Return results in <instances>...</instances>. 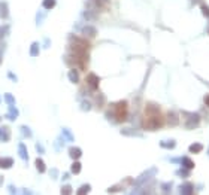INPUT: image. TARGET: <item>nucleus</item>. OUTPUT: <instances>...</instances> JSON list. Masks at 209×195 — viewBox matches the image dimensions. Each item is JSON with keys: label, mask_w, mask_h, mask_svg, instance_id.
I'll use <instances>...</instances> for the list:
<instances>
[{"label": "nucleus", "mask_w": 209, "mask_h": 195, "mask_svg": "<svg viewBox=\"0 0 209 195\" xmlns=\"http://www.w3.org/2000/svg\"><path fill=\"white\" fill-rule=\"evenodd\" d=\"M112 113L115 121L117 122H124L127 119V115H128V106H127V101H118L114 104V112H109Z\"/></svg>", "instance_id": "obj_1"}, {"label": "nucleus", "mask_w": 209, "mask_h": 195, "mask_svg": "<svg viewBox=\"0 0 209 195\" xmlns=\"http://www.w3.org/2000/svg\"><path fill=\"white\" fill-rule=\"evenodd\" d=\"M163 124H164V119L161 116V113L154 115V116H145L142 121V127L145 130H157V128H161Z\"/></svg>", "instance_id": "obj_2"}, {"label": "nucleus", "mask_w": 209, "mask_h": 195, "mask_svg": "<svg viewBox=\"0 0 209 195\" xmlns=\"http://www.w3.org/2000/svg\"><path fill=\"white\" fill-rule=\"evenodd\" d=\"M99 83H100V79L96 73H88L87 75V85L91 91H97L99 89Z\"/></svg>", "instance_id": "obj_3"}, {"label": "nucleus", "mask_w": 209, "mask_h": 195, "mask_svg": "<svg viewBox=\"0 0 209 195\" xmlns=\"http://www.w3.org/2000/svg\"><path fill=\"white\" fill-rule=\"evenodd\" d=\"M185 115H187V122H185L187 128H196L199 125L200 116L197 113H185Z\"/></svg>", "instance_id": "obj_4"}, {"label": "nucleus", "mask_w": 209, "mask_h": 195, "mask_svg": "<svg viewBox=\"0 0 209 195\" xmlns=\"http://www.w3.org/2000/svg\"><path fill=\"white\" fill-rule=\"evenodd\" d=\"M158 113H161V112H160V107L157 104L148 103L145 106V116H154V115H158Z\"/></svg>", "instance_id": "obj_5"}, {"label": "nucleus", "mask_w": 209, "mask_h": 195, "mask_svg": "<svg viewBox=\"0 0 209 195\" xmlns=\"http://www.w3.org/2000/svg\"><path fill=\"white\" fill-rule=\"evenodd\" d=\"M14 158L12 156H6V158H2L0 156V168H5V170H8V168H11V167H14Z\"/></svg>", "instance_id": "obj_6"}, {"label": "nucleus", "mask_w": 209, "mask_h": 195, "mask_svg": "<svg viewBox=\"0 0 209 195\" xmlns=\"http://www.w3.org/2000/svg\"><path fill=\"white\" fill-rule=\"evenodd\" d=\"M8 16H9L8 3H6V2H2V3H0V18H2V20H8Z\"/></svg>", "instance_id": "obj_7"}, {"label": "nucleus", "mask_w": 209, "mask_h": 195, "mask_svg": "<svg viewBox=\"0 0 209 195\" xmlns=\"http://www.w3.org/2000/svg\"><path fill=\"white\" fill-rule=\"evenodd\" d=\"M18 154L21 156V159L24 161H29V154H27V146L24 143H20L18 145Z\"/></svg>", "instance_id": "obj_8"}, {"label": "nucleus", "mask_w": 209, "mask_h": 195, "mask_svg": "<svg viewBox=\"0 0 209 195\" xmlns=\"http://www.w3.org/2000/svg\"><path fill=\"white\" fill-rule=\"evenodd\" d=\"M82 34L85 38H96V36H97V30H96L94 27H84Z\"/></svg>", "instance_id": "obj_9"}, {"label": "nucleus", "mask_w": 209, "mask_h": 195, "mask_svg": "<svg viewBox=\"0 0 209 195\" xmlns=\"http://www.w3.org/2000/svg\"><path fill=\"white\" fill-rule=\"evenodd\" d=\"M152 173H157V168H151L149 171H145L140 177H137V180H136V183H142V182H145L146 179H149L151 176H152Z\"/></svg>", "instance_id": "obj_10"}, {"label": "nucleus", "mask_w": 209, "mask_h": 195, "mask_svg": "<svg viewBox=\"0 0 209 195\" xmlns=\"http://www.w3.org/2000/svg\"><path fill=\"white\" fill-rule=\"evenodd\" d=\"M179 192L181 194H193L194 192V186L191 183H184V185H181Z\"/></svg>", "instance_id": "obj_11"}, {"label": "nucleus", "mask_w": 209, "mask_h": 195, "mask_svg": "<svg viewBox=\"0 0 209 195\" xmlns=\"http://www.w3.org/2000/svg\"><path fill=\"white\" fill-rule=\"evenodd\" d=\"M18 116V110H17V107L14 106V104H9V112H8V119H11V121H15Z\"/></svg>", "instance_id": "obj_12"}, {"label": "nucleus", "mask_w": 209, "mask_h": 195, "mask_svg": "<svg viewBox=\"0 0 209 195\" xmlns=\"http://www.w3.org/2000/svg\"><path fill=\"white\" fill-rule=\"evenodd\" d=\"M69 79H70V82H73V83H78V82H79V73H78L76 69H70V70H69Z\"/></svg>", "instance_id": "obj_13"}, {"label": "nucleus", "mask_w": 209, "mask_h": 195, "mask_svg": "<svg viewBox=\"0 0 209 195\" xmlns=\"http://www.w3.org/2000/svg\"><path fill=\"white\" fill-rule=\"evenodd\" d=\"M69 155H70V158H73V159H79L81 155H82V151L79 148H70L69 149Z\"/></svg>", "instance_id": "obj_14"}, {"label": "nucleus", "mask_w": 209, "mask_h": 195, "mask_svg": "<svg viewBox=\"0 0 209 195\" xmlns=\"http://www.w3.org/2000/svg\"><path fill=\"white\" fill-rule=\"evenodd\" d=\"M35 165H36V168H38V171H39V173H45V171H46V165H45V162H43V159H42V158H36Z\"/></svg>", "instance_id": "obj_15"}, {"label": "nucleus", "mask_w": 209, "mask_h": 195, "mask_svg": "<svg viewBox=\"0 0 209 195\" xmlns=\"http://www.w3.org/2000/svg\"><path fill=\"white\" fill-rule=\"evenodd\" d=\"M0 140L5 142V143L9 140V128H6V127H0Z\"/></svg>", "instance_id": "obj_16"}, {"label": "nucleus", "mask_w": 209, "mask_h": 195, "mask_svg": "<svg viewBox=\"0 0 209 195\" xmlns=\"http://www.w3.org/2000/svg\"><path fill=\"white\" fill-rule=\"evenodd\" d=\"M167 122L170 124V125H178V122H179V118L176 113H173V112H169L167 113Z\"/></svg>", "instance_id": "obj_17"}, {"label": "nucleus", "mask_w": 209, "mask_h": 195, "mask_svg": "<svg viewBox=\"0 0 209 195\" xmlns=\"http://www.w3.org/2000/svg\"><path fill=\"white\" fill-rule=\"evenodd\" d=\"M39 51H41L39 43H38V42H33L32 46H30V55H32V57H36V55H39Z\"/></svg>", "instance_id": "obj_18"}, {"label": "nucleus", "mask_w": 209, "mask_h": 195, "mask_svg": "<svg viewBox=\"0 0 209 195\" xmlns=\"http://www.w3.org/2000/svg\"><path fill=\"white\" fill-rule=\"evenodd\" d=\"M181 162L184 164V167L185 168H188V170H191V168H194V162L188 158V156H184V158H181Z\"/></svg>", "instance_id": "obj_19"}, {"label": "nucleus", "mask_w": 209, "mask_h": 195, "mask_svg": "<svg viewBox=\"0 0 209 195\" xmlns=\"http://www.w3.org/2000/svg\"><path fill=\"white\" fill-rule=\"evenodd\" d=\"M202 149H203V145H202V143H193V145L190 146L188 151H190L191 154H199Z\"/></svg>", "instance_id": "obj_20"}, {"label": "nucleus", "mask_w": 209, "mask_h": 195, "mask_svg": "<svg viewBox=\"0 0 209 195\" xmlns=\"http://www.w3.org/2000/svg\"><path fill=\"white\" fill-rule=\"evenodd\" d=\"M81 168H82V165H81V162L75 159V162H73V164H72V167H70V170H72V173H73V174H79V171H81Z\"/></svg>", "instance_id": "obj_21"}, {"label": "nucleus", "mask_w": 209, "mask_h": 195, "mask_svg": "<svg viewBox=\"0 0 209 195\" xmlns=\"http://www.w3.org/2000/svg\"><path fill=\"white\" fill-rule=\"evenodd\" d=\"M55 4H57L55 0H43V2H42V6H43L45 9H52Z\"/></svg>", "instance_id": "obj_22"}, {"label": "nucleus", "mask_w": 209, "mask_h": 195, "mask_svg": "<svg viewBox=\"0 0 209 195\" xmlns=\"http://www.w3.org/2000/svg\"><path fill=\"white\" fill-rule=\"evenodd\" d=\"M160 146H161V148H169V149H172V148H175V146H176V142H175V140H169V142H160Z\"/></svg>", "instance_id": "obj_23"}, {"label": "nucleus", "mask_w": 209, "mask_h": 195, "mask_svg": "<svg viewBox=\"0 0 209 195\" xmlns=\"http://www.w3.org/2000/svg\"><path fill=\"white\" fill-rule=\"evenodd\" d=\"M21 134L24 136V137H27V139H30L32 137V131L29 130V127H26V125H23L21 127Z\"/></svg>", "instance_id": "obj_24"}, {"label": "nucleus", "mask_w": 209, "mask_h": 195, "mask_svg": "<svg viewBox=\"0 0 209 195\" xmlns=\"http://www.w3.org/2000/svg\"><path fill=\"white\" fill-rule=\"evenodd\" d=\"M63 136L66 137V140H69V142H73V134L67 130V128H63Z\"/></svg>", "instance_id": "obj_25"}, {"label": "nucleus", "mask_w": 209, "mask_h": 195, "mask_svg": "<svg viewBox=\"0 0 209 195\" xmlns=\"http://www.w3.org/2000/svg\"><path fill=\"white\" fill-rule=\"evenodd\" d=\"M172 186H173L172 182H166V183L161 185V191H163V192H170V191H172Z\"/></svg>", "instance_id": "obj_26"}, {"label": "nucleus", "mask_w": 209, "mask_h": 195, "mask_svg": "<svg viewBox=\"0 0 209 195\" xmlns=\"http://www.w3.org/2000/svg\"><path fill=\"white\" fill-rule=\"evenodd\" d=\"M91 191V188H90V185H82L79 189H78V194L79 195H82V194H88Z\"/></svg>", "instance_id": "obj_27"}, {"label": "nucleus", "mask_w": 209, "mask_h": 195, "mask_svg": "<svg viewBox=\"0 0 209 195\" xmlns=\"http://www.w3.org/2000/svg\"><path fill=\"white\" fill-rule=\"evenodd\" d=\"M5 101H6L8 104H14V103H15V97H14L12 94H5Z\"/></svg>", "instance_id": "obj_28"}, {"label": "nucleus", "mask_w": 209, "mask_h": 195, "mask_svg": "<svg viewBox=\"0 0 209 195\" xmlns=\"http://www.w3.org/2000/svg\"><path fill=\"white\" fill-rule=\"evenodd\" d=\"M72 192H73V189H72L70 185H64L61 188V194H72Z\"/></svg>", "instance_id": "obj_29"}, {"label": "nucleus", "mask_w": 209, "mask_h": 195, "mask_svg": "<svg viewBox=\"0 0 209 195\" xmlns=\"http://www.w3.org/2000/svg\"><path fill=\"white\" fill-rule=\"evenodd\" d=\"M81 109H82V110H85V112L91 109V104H90V101H88V100H84L82 103H81Z\"/></svg>", "instance_id": "obj_30"}, {"label": "nucleus", "mask_w": 209, "mask_h": 195, "mask_svg": "<svg viewBox=\"0 0 209 195\" xmlns=\"http://www.w3.org/2000/svg\"><path fill=\"white\" fill-rule=\"evenodd\" d=\"M105 104V97L102 94H97V107H102Z\"/></svg>", "instance_id": "obj_31"}, {"label": "nucleus", "mask_w": 209, "mask_h": 195, "mask_svg": "<svg viewBox=\"0 0 209 195\" xmlns=\"http://www.w3.org/2000/svg\"><path fill=\"white\" fill-rule=\"evenodd\" d=\"M176 174L181 176V177H188V176H190V171H188V168H187V170H178Z\"/></svg>", "instance_id": "obj_32"}, {"label": "nucleus", "mask_w": 209, "mask_h": 195, "mask_svg": "<svg viewBox=\"0 0 209 195\" xmlns=\"http://www.w3.org/2000/svg\"><path fill=\"white\" fill-rule=\"evenodd\" d=\"M8 30H9V26H3V27H0V39H2L3 36L8 34Z\"/></svg>", "instance_id": "obj_33"}, {"label": "nucleus", "mask_w": 209, "mask_h": 195, "mask_svg": "<svg viewBox=\"0 0 209 195\" xmlns=\"http://www.w3.org/2000/svg\"><path fill=\"white\" fill-rule=\"evenodd\" d=\"M84 16H85V18H88V20H96V15H94L93 12H88V10L84 14Z\"/></svg>", "instance_id": "obj_34"}, {"label": "nucleus", "mask_w": 209, "mask_h": 195, "mask_svg": "<svg viewBox=\"0 0 209 195\" xmlns=\"http://www.w3.org/2000/svg\"><path fill=\"white\" fill-rule=\"evenodd\" d=\"M202 12H203L205 16H208L209 18V8L206 6V4H202Z\"/></svg>", "instance_id": "obj_35"}, {"label": "nucleus", "mask_w": 209, "mask_h": 195, "mask_svg": "<svg viewBox=\"0 0 209 195\" xmlns=\"http://www.w3.org/2000/svg\"><path fill=\"white\" fill-rule=\"evenodd\" d=\"M121 189H123L121 186H115V188H109L108 192H117V191H121Z\"/></svg>", "instance_id": "obj_36"}, {"label": "nucleus", "mask_w": 209, "mask_h": 195, "mask_svg": "<svg viewBox=\"0 0 209 195\" xmlns=\"http://www.w3.org/2000/svg\"><path fill=\"white\" fill-rule=\"evenodd\" d=\"M8 76L11 78V80H14V82H17V80H18L17 76H15V73H12V72H9V73H8Z\"/></svg>", "instance_id": "obj_37"}, {"label": "nucleus", "mask_w": 209, "mask_h": 195, "mask_svg": "<svg viewBox=\"0 0 209 195\" xmlns=\"http://www.w3.org/2000/svg\"><path fill=\"white\" fill-rule=\"evenodd\" d=\"M49 173H51V177H52V179H57V173H58V171H57L55 168H52Z\"/></svg>", "instance_id": "obj_38"}, {"label": "nucleus", "mask_w": 209, "mask_h": 195, "mask_svg": "<svg viewBox=\"0 0 209 195\" xmlns=\"http://www.w3.org/2000/svg\"><path fill=\"white\" fill-rule=\"evenodd\" d=\"M36 148H38V152H39V154H43V152H45V151H43V148H42L41 143H36Z\"/></svg>", "instance_id": "obj_39"}, {"label": "nucleus", "mask_w": 209, "mask_h": 195, "mask_svg": "<svg viewBox=\"0 0 209 195\" xmlns=\"http://www.w3.org/2000/svg\"><path fill=\"white\" fill-rule=\"evenodd\" d=\"M181 161V158H172V162L173 164H176V162H179Z\"/></svg>", "instance_id": "obj_40"}, {"label": "nucleus", "mask_w": 209, "mask_h": 195, "mask_svg": "<svg viewBox=\"0 0 209 195\" xmlns=\"http://www.w3.org/2000/svg\"><path fill=\"white\" fill-rule=\"evenodd\" d=\"M205 104H206V106H209V95H206V97H205Z\"/></svg>", "instance_id": "obj_41"}, {"label": "nucleus", "mask_w": 209, "mask_h": 195, "mask_svg": "<svg viewBox=\"0 0 209 195\" xmlns=\"http://www.w3.org/2000/svg\"><path fill=\"white\" fill-rule=\"evenodd\" d=\"M23 192L24 194H32V191H29V189H23Z\"/></svg>", "instance_id": "obj_42"}, {"label": "nucleus", "mask_w": 209, "mask_h": 195, "mask_svg": "<svg viewBox=\"0 0 209 195\" xmlns=\"http://www.w3.org/2000/svg\"><path fill=\"white\" fill-rule=\"evenodd\" d=\"M2 182H3V177H2V176H0V185H2Z\"/></svg>", "instance_id": "obj_43"}, {"label": "nucleus", "mask_w": 209, "mask_h": 195, "mask_svg": "<svg viewBox=\"0 0 209 195\" xmlns=\"http://www.w3.org/2000/svg\"><path fill=\"white\" fill-rule=\"evenodd\" d=\"M0 64H2V52H0Z\"/></svg>", "instance_id": "obj_44"}, {"label": "nucleus", "mask_w": 209, "mask_h": 195, "mask_svg": "<svg viewBox=\"0 0 209 195\" xmlns=\"http://www.w3.org/2000/svg\"><path fill=\"white\" fill-rule=\"evenodd\" d=\"M0 103H2V97H0Z\"/></svg>", "instance_id": "obj_45"}, {"label": "nucleus", "mask_w": 209, "mask_h": 195, "mask_svg": "<svg viewBox=\"0 0 209 195\" xmlns=\"http://www.w3.org/2000/svg\"><path fill=\"white\" fill-rule=\"evenodd\" d=\"M208 154H209V151H208Z\"/></svg>", "instance_id": "obj_46"}]
</instances>
